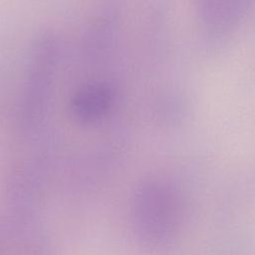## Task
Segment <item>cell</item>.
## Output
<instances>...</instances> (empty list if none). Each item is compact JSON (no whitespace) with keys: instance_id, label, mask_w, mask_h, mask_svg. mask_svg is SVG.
<instances>
[{"instance_id":"6da1fadb","label":"cell","mask_w":255,"mask_h":255,"mask_svg":"<svg viewBox=\"0 0 255 255\" xmlns=\"http://www.w3.org/2000/svg\"><path fill=\"white\" fill-rule=\"evenodd\" d=\"M173 202L164 187H144L136 199V224L141 235L152 241L164 238L173 220Z\"/></svg>"},{"instance_id":"7a4b0ae2","label":"cell","mask_w":255,"mask_h":255,"mask_svg":"<svg viewBox=\"0 0 255 255\" xmlns=\"http://www.w3.org/2000/svg\"><path fill=\"white\" fill-rule=\"evenodd\" d=\"M250 0H199L201 18L213 32L231 28L241 17Z\"/></svg>"}]
</instances>
